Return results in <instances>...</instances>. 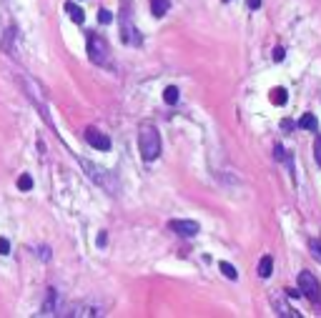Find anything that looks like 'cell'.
<instances>
[{
    "label": "cell",
    "instance_id": "1",
    "mask_svg": "<svg viewBox=\"0 0 321 318\" xmlns=\"http://www.w3.org/2000/svg\"><path fill=\"white\" fill-rule=\"evenodd\" d=\"M138 148H141V158L145 163L156 161L160 155V136L153 123H143L138 128Z\"/></svg>",
    "mask_w": 321,
    "mask_h": 318
},
{
    "label": "cell",
    "instance_id": "2",
    "mask_svg": "<svg viewBox=\"0 0 321 318\" xmlns=\"http://www.w3.org/2000/svg\"><path fill=\"white\" fill-rule=\"evenodd\" d=\"M80 166H83V170H85V173H88V178H91L96 185L103 188V191H108V193H115V191H118V188H115L113 176H108V173H106L103 168H98L96 163L85 161V158H80Z\"/></svg>",
    "mask_w": 321,
    "mask_h": 318
},
{
    "label": "cell",
    "instance_id": "3",
    "mask_svg": "<svg viewBox=\"0 0 321 318\" xmlns=\"http://www.w3.org/2000/svg\"><path fill=\"white\" fill-rule=\"evenodd\" d=\"M88 58H91V63L96 65H108L111 61V48H108V43L106 38H100V35H88Z\"/></svg>",
    "mask_w": 321,
    "mask_h": 318
},
{
    "label": "cell",
    "instance_id": "4",
    "mask_svg": "<svg viewBox=\"0 0 321 318\" xmlns=\"http://www.w3.org/2000/svg\"><path fill=\"white\" fill-rule=\"evenodd\" d=\"M121 38L126 45H133V48H141L143 45V35L138 33V28L133 25V20H130L128 10L121 13Z\"/></svg>",
    "mask_w": 321,
    "mask_h": 318
},
{
    "label": "cell",
    "instance_id": "5",
    "mask_svg": "<svg viewBox=\"0 0 321 318\" xmlns=\"http://www.w3.org/2000/svg\"><path fill=\"white\" fill-rule=\"evenodd\" d=\"M299 288H301V293L309 298L311 303H319L321 298V288H319V281L311 271H301L299 273Z\"/></svg>",
    "mask_w": 321,
    "mask_h": 318
},
{
    "label": "cell",
    "instance_id": "6",
    "mask_svg": "<svg viewBox=\"0 0 321 318\" xmlns=\"http://www.w3.org/2000/svg\"><path fill=\"white\" fill-rule=\"evenodd\" d=\"M85 140H88L96 151H103V153L113 148L111 138H108V136H103V133L98 131V128H88V131H85Z\"/></svg>",
    "mask_w": 321,
    "mask_h": 318
},
{
    "label": "cell",
    "instance_id": "7",
    "mask_svg": "<svg viewBox=\"0 0 321 318\" xmlns=\"http://www.w3.org/2000/svg\"><path fill=\"white\" fill-rule=\"evenodd\" d=\"M168 226H171V230H176V233L183 236V238H191V236L198 233V223L196 221H171Z\"/></svg>",
    "mask_w": 321,
    "mask_h": 318
},
{
    "label": "cell",
    "instance_id": "8",
    "mask_svg": "<svg viewBox=\"0 0 321 318\" xmlns=\"http://www.w3.org/2000/svg\"><path fill=\"white\" fill-rule=\"evenodd\" d=\"M271 306L279 311L281 316H286V318H301V313L296 311V308H291V306H286V301H284V296L281 293H273L271 296Z\"/></svg>",
    "mask_w": 321,
    "mask_h": 318
},
{
    "label": "cell",
    "instance_id": "9",
    "mask_svg": "<svg viewBox=\"0 0 321 318\" xmlns=\"http://www.w3.org/2000/svg\"><path fill=\"white\" fill-rule=\"evenodd\" d=\"M171 10V0H151V13L153 18H163Z\"/></svg>",
    "mask_w": 321,
    "mask_h": 318
},
{
    "label": "cell",
    "instance_id": "10",
    "mask_svg": "<svg viewBox=\"0 0 321 318\" xmlns=\"http://www.w3.org/2000/svg\"><path fill=\"white\" fill-rule=\"evenodd\" d=\"M271 271H273V258L271 256H264V258H261V263H258V276L261 278H269Z\"/></svg>",
    "mask_w": 321,
    "mask_h": 318
},
{
    "label": "cell",
    "instance_id": "11",
    "mask_svg": "<svg viewBox=\"0 0 321 318\" xmlns=\"http://www.w3.org/2000/svg\"><path fill=\"white\" fill-rule=\"evenodd\" d=\"M65 13H68V15H70L73 20H76V23H83V20H85V13H83L76 3H70V0L65 3Z\"/></svg>",
    "mask_w": 321,
    "mask_h": 318
},
{
    "label": "cell",
    "instance_id": "12",
    "mask_svg": "<svg viewBox=\"0 0 321 318\" xmlns=\"http://www.w3.org/2000/svg\"><path fill=\"white\" fill-rule=\"evenodd\" d=\"M55 291H53V288H50V291L46 293V308H43V316H53L55 313V306H58V303H55Z\"/></svg>",
    "mask_w": 321,
    "mask_h": 318
},
{
    "label": "cell",
    "instance_id": "13",
    "mask_svg": "<svg viewBox=\"0 0 321 318\" xmlns=\"http://www.w3.org/2000/svg\"><path fill=\"white\" fill-rule=\"evenodd\" d=\"M286 100H289L286 88H273V91H271V103H273V106H286Z\"/></svg>",
    "mask_w": 321,
    "mask_h": 318
},
{
    "label": "cell",
    "instance_id": "14",
    "mask_svg": "<svg viewBox=\"0 0 321 318\" xmlns=\"http://www.w3.org/2000/svg\"><path fill=\"white\" fill-rule=\"evenodd\" d=\"M299 128H304V131H316V115L304 113L301 121H299Z\"/></svg>",
    "mask_w": 321,
    "mask_h": 318
},
{
    "label": "cell",
    "instance_id": "15",
    "mask_svg": "<svg viewBox=\"0 0 321 318\" xmlns=\"http://www.w3.org/2000/svg\"><path fill=\"white\" fill-rule=\"evenodd\" d=\"M163 100H166L168 106L178 103V88H176V85H168V88L163 91Z\"/></svg>",
    "mask_w": 321,
    "mask_h": 318
},
{
    "label": "cell",
    "instance_id": "16",
    "mask_svg": "<svg viewBox=\"0 0 321 318\" xmlns=\"http://www.w3.org/2000/svg\"><path fill=\"white\" fill-rule=\"evenodd\" d=\"M218 268H221V273H224V276H226V278H231V281H236V278H239V271H236V268H233L231 263H226V261H221V263H218Z\"/></svg>",
    "mask_w": 321,
    "mask_h": 318
},
{
    "label": "cell",
    "instance_id": "17",
    "mask_svg": "<svg viewBox=\"0 0 321 318\" xmlns=\"http://www.w3.org/2000/svg\"><path fill=\"white\" fill-rule=\"evenodd\" d=\"M309 251H311V256L316 258V261L321 263V241L319 238H311L309 241Z\"/></svg>",
    "mask_w": 321,
    "mask_h": 318
},
{
    "label": "cell",
    "instance_id": "18",
    "mask_svg": "<svg viewBox=\"0 0 321 318\" xmlns=\"http://www.w3.org/2000/svg\"><path fill=\"white\" fill-rule=\"evenodd\" d=\"M18 188H20V191H31V188H33V178L28 176V173H23V176L18 178Z\"/></svg>",
    "mask_w": 321,
    "mask_h": 318
},
{
    "label": "cell",
    "instance_id": "19",
    "mask_svg": "<svg viewBox=\"0 0 321 318\" xmlns=\"http://www.w3.org/2000/svg\"><path fill=\"white\" fill-rule=\"evenodd\" d=\"M98 20H100V23H106V25L113 23V13L106 10V8H103V10H98Z\"/></svg>",
    "mask_w": 321,
    "mask_h": 318
},
{
    "label": "cell",
    "instance_id": "20",
    "mask_svg": "<svg viewBox=\"0 0 321 318\" xmlns=\"http://www.w3.org/2000/svg\"><path fill=\"white\" fill-rule=\"evenodd\" d=\"M10 253V241L0 236V256H8Z\"/></svg>",
    "mask_w": 321,
    "mask_h": 318
},
{
    "label": "cell",
    "instance_id": "21",
    "mask_svg": "<svg viewBox=\"0 0 321 318\" xmlns=\"http://www.w3.org/2000/svg\"><path fill=\"white\" fill-rule=\"evenodd\" d=\"M73 316H96V308H76V311H70Z\"/></svg>",
    "mask_w": 321,
    "mask_h": 318
},
{
    "label": "cell",
    "instance_id": "22",
    "mask_svg": "<svg viewBox=\"0 0 321 318\" xmlns=\"http://www.w3.org/2000/svg\"><path fill=\"white\" fill-rule=\"evenodd\" d=\"M314 155H316V163L321 168V138H316V143H314Z\"/></svg>",
    "mask_w": 321,
    "mask_h": 318
},
{
    "label": "cell",
    "instance_id": "23",
    "mask_svg": "<svg viewBox=\"0 0 321 318\" xmlns=\"http://www.w3.org/2000/svg\"><path fill=\"white\" fill-rule=\"evenodd\" d=\"M284 55H286V50H284L281 45H279V48H273V61H276V63H281V61H284Z\"/></svg>",
    "mask_w": 321,
    "mask_h": 318
},
{
    "label": "cell",
    "instance_id": "24",
    "mask_svg": "<svg viewBox=\"0 0 321 318\" xmlns=\"http://www.w3.org/2000/svg\"><path fill=\"white\" fill-rule=\"evenodd\" d=\"M273 155H276V161H284V148L279 146V143L273 146Z\"/></svg>",
    "mask_w": 321,
    "mask_h": 318
},
{
    "label": "cell",
    "instance_id": "25",
    "mask_svg": "<svg viewBox=\"0 0 321 318\" xmlns=\"http://www.w3.org/2000/svg\"><path fill=\"white\" fill-rule=\"evenodd\" d=\"M106 230H100V233H98V245H100V248H103V245H106Z\"/></svg>",
    "mask_w": 321,
    "mask_h": 318
},
{
    "label": "cell",
    "instance_id": "26",
    "mask_svg": "<svg viewBox=\"0 0 321 318\" xmlns=\"http://www.w3.org/2000/svg\"><path fill=\"white\" fill-rule=\"evenodd\" d=\"M249 8L251 10H258L261 8V0H249Z\"/></svg>",
    "mask_w": 321,
    "mask_h": 318
},
{
    "label": "cell",
    "instance_id": "27",
    "mask_svg": "<svg viewBox=\"0 0 321 318\" xmlns=\"http://www.w3.org/2000/svg\"><path fill=\"white\" fill-rule=\"evenodd\" d=\"M286 296H289V298H299V296H304V293H301V288H299V291H286Z\"/></svg>",
    "mask_w": 321,
    "mask_h": 318
},
{
    "label": "cell",
    "instance_id": "28",
    "mask_svg": "<svg viewBox=\"0 0 321 318\" xmlns=\"http://www.w3.org/2000/svg\"><path fill=\"white\" fill-rule=\"evenodd\" d=\"M291 125H294V123H291L289 118H286V121H281V128H284V131H291Z\"/></svg>",
    "mask_w": 321,
    "mask_h": 318
},
{
    "label": "cell",
    "instance_id": "29",
    "mask_svg": "<svg viewBox=\"0 0 321 318\" xmlns=\"http://www.w3.org/2000/svg\"><path fill=\"white\" fill-rule=\"evenodd\" d=\"M38 253H40V258H43V261H46V258L50 256V253H48V248H38Z\"/></svg>",
    "mask_w": 321,
    "mask_h": 318
},
{
    "label": "cell",
    "instance_id": "30",
    "mask_svg": "<svg viewBox=\"0 0 321 318\" xmlns=\"http://www.w3.org/2000/svg\"><path fill=\"white\" fill-rule=\"evenodd\" d=\"M224 3H231V0H224Z\"/></svg>",
    "mask_w": 321,
    "mask_h": 318
}]
</instances>
